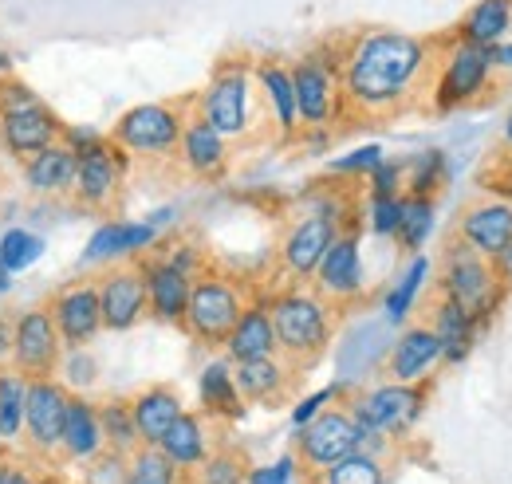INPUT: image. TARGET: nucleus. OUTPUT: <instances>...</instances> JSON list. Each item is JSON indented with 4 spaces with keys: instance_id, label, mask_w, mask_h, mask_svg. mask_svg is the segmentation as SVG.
I'll return each mask as SVG.
<instances>
[{
    "instance_id": "nucleus-21",
    "label": "nucleus",
    "mask_w": 512,
    "mask_h": 484,
    "mask_svg": "<svg viewBox=\"0 0 512 484\" xmlns=\"http://www.w3.org/2000/svg\"><path fill=\"white\" fill-rule=\"evenodd\" d=\"M442 363V347L438 335L430 331V323H410L386 351V378L390 382H426Z\"/></svg>"
},
{
    "instance_id": "nucleus-22",
    "label": "nucleus",
    "mask_w": 512,
    "mask_h": 484,
    "mask_svg": "<svg viewBox=\"0 0 512 484\" xmlns=\"http://www.w3.org/2000/svg\"><path fill=\"white\" fill-rule=\"evenodd\" d=\"M158 229L150 221H103L83 248V264H123L138 260L158 244Z\"/></svg>"
},
{
    "instance_id": "nucleus-19",
    "label": "nucleus",
    "mask_w": 512,
    "mask_h": 484,
    "mask_svg": "<svg viewBox=\"0 0 512 484\" xmlns=\"http://www.w3.org/2000/svg\"><path fill=\"white\" fill-rule=\"evenodd\" d=\"M95 288H99L103 331H130L146 319V284L138 264H107Z\"/></svg>"
},
{
    "instance_id": "nucleus-10",
    "label": "nucleus",
    "mask_w": 512,
    "mask_h": 484,
    "mask_svg": "<svg viewBox=\"0 0 512 484\" xmlns=\"http://www.w3.org/2000/svg\"><path fill=\"white\" fill-rule=\"evenodd\" d=\"M64 339L56 331V319L44 307H24L12 319V351H8V366L20 370L24 378H56L60 359H64Z\"/></svg>"
},
{
    "instance_id": "nucleus-18",
    "label": "nucleus",
    "mask_w": 512,
    "mask_h": 484,
    "mask_svg": "<svg viewBox=\"0 0 512 484\" xmlns=\"http://www.w3.org/2000/svg\"><path fill=\"white\" fill-rule=\"evenodd\" d=\"M343 229V221H335V217H327V213H304L300 221H292V229L284 233V241H280V268L292 276V280H312L316 276V268H320L323 252H327V244L335 241V233Z\"/></svg>"
},
{
    "instance_id": "nucleus-53",
    "label": "nucleus",
    "mask_w": 512,
    "mask_h": 484,
    "mask_svg": "<svg viewBox=\"0 0 512 484\" xmlns=\"http://www.w3.org/2000/svg\"><path fill=\"white\" fill-rule=\"evenodd\" d=\"M146 221H150V225H154V229L162 233V229H170V225L178 221V209H174V205H166V209H158V213H150Z\"/></svg>"
},
{
    "instance_id": "nucleus-49",
    "label": "nucleus",
    "mask_w": 512,
    "mask_h": 484,
    "mask_svg": "<svg viewBox=\"0 0 512 484\" xmlns=\"http://www.w3.org/2000/svg\"><path fill=\"white\" fill-rule=\"evenodd\" d=\"M107 134H99V130H91V126H64V134H60V142H67L75 154H83V150H91V146H99Z\"/></svg>"
},
{
    "instance_id": "nucleus-30",
    "label": "nucleus",
    "mask_w": 512,
    "mask_h": 484,
    "mask_svg": "<svg viewBox=\"0 0 512 484\" xmlns=\"http://www.w3.org/2000/svg\"><path fill=\"white\" fill-rule=\"evenodd\" d=\"M127 402H130V418H134V429H138L142 445H158V441L166 437V429L186 414L178 390H170V386H146V390H138Z\"/></svg>"
},
{
    "instance_id": "nucleus-43",
    "label": "nucleus",
    "mask_w": 512,
    "mask_h": 484,
    "mask_svg": "<svg viewBox=\"0 0 512 484\" xmlns=\"http://www.w3.org/2000/svg\"><path fill=\"white\" fill-rule=\"evenodd\" d=\"M56 378L64 382L71 394H79V390H87V386L99 378V363L91 359L87 347H67L64 359H60V370H56Z\"/></svg>"
},
{
    "instance_id": "nucleus-47",
    "label": "nucleus",
    "mask_w": 512,
    "mask_h": 484,
    "mask_svg": "<svg viewBox=\"0 0 512 484\" xmlns=\"http://www.w3.org/2000/svg\"><path fill=\"white\" fill-rule=\"evenodd\" d=\"M296 469H300V461H296V453H284L280 461H272V465H256L245 473V484H292L296 481Z\"/></svg>"
},
{
    "instance_id": "nucleus-61",
    "label": "nucleus",
    "mask_w": 512,
    "mask_h": 484,
    "mask_svg": "<svg viewBox=\"0 0 512 484\" xmlns=\"http://www.w3.org/2000/svg\"><path fill=\"white\" fill-rule=\"evenodd\" d=\"M0 319H4V311H0Z\"/></svg>"
},
{
    "instance_id": "nucleus-34",
    "label": "nucleus",
    "mask_w": 512,
    "mask_h": 484,
    "mask_svg": "<svg viewBox=\"0 0 512 484\" xmlns=\"http://www.w3.org/2000/svg\"><path fill=\"white\" fill-rule=\"evenodd\" d=\"M512 28V0H477L461 20V40L477 48H493Z\"/></svg>"
},
{
    "instance_id": "nucleus-35",
    "label": "nucleus",
    "mask_w": 512,
    "mask_h": 484,
    "mask_svg": "<svg viewBox=\"0 0 512 484\" xmlns=\"http://www.w3.org/2000/svg\"><path fill=\"white\" fill-rule=\"evenodd\" d=\"M24 406H28V378L12 366H0V441L8 449L24 437Z\"/></svg>"
},
{
    "instance_id": "nucleus-24",
    "label": "nucleus",
    "mask_w": 512,
    "mask_h": 484,
    "mask_svg": "<svg viewBox=\"0 0 512 484\" xmlns=\"http://www.w3.org/2000/svg\"><path fill=\"white\" fill-rule=\"evenodd\" d=\"M225 359L229 363H249V359H268V355H280L276 347V327H272V315H268V303L256 300L245 303V311L237 315L233 331L225 335Z\"/></svg>"
},
{
    "instance_id": "nucleus-37",
    "label": "nucleus",
    "mask_w": 512,
    "mask_h": 484,
    "mask_svg": "<svg viewBox=\"0 0 512 484\" xmlns=\"http://www.w3.org/2000/svg\"><path fill=\"white\" fill-rule=\"evenodd\" d=\"M402 193H414V197H438L442 185L449 182V162L442 150H422L414 158L402 162Z\"/></svg>"
},
{
    "instance_id": "nucleus-25",
    "label": "nucleus",
    "mask_w": 512,
    "mask_h": 484,
    "mask_svg": "<svg viewBox=\"0 0 512 484\" xmlns=\"http://www.w3.org/2000/svg\"><path fill=\"white\" fill-rule=\"evenodd\" d=\"M60 453H64L71 465H95L107 453L103 425H99V406L91 398H83V394H71V402H67Z\"/></svg>"
},
{
    "instance_id": "nucleus-11",
    "label": "nucleus",
    "mask_w": 512,
    "mask_h": 484,
    "mask_svg": "<svg viewBox=\"0 0 512 484\" xmlns=\"http://www.w3.org/2000/svg\"><path fill=\"white\" fill-rule=\"evenodd\" d=\"M359 453V422L351 418L347 406H327L320 418L296 429V461L312 477L331 469L335 461Z\"/></svg>"
},
{
    "instance_id": "nucleus-23",
    "label": "nucleus",
    "mask_w": 512,
    "mask_h": 484,
    "mask_svg": "<svg viewBox=\"0 0 512 484\" xmlns=\"http://www.w3.org/2000/svg\"><path fill=\"white\" fill-rule=\"evenodd\" d=\"M178 158L193 178H221L229 170V138L217 134L193 111V115H186L182 138H178Z\"/></svg>"
},
{
    "instance_id": "nucleus-44",
    "label": "nucleus",
    "mask_w": 512,
    "mask_h": 484,
    "mask_svg": "<svg viewBox=\"0 0 512 484\" xmlns=\"http://www.w3.org/2000/svg\"><path fill=\"white\" fill-rule=\"evenodd\" d=\"M402 221V197H367V233L394 241Z\"/></svg>"
},
{
    "instance_id": "nucleus-26",
    "label": "nucleus",
    "mask_w": 512,
    "mask_h": 484,
    "mask_svg": "<svg viewBox=\"0 0 512 484\" xmlns=\"http://www.w3.org/2000/svg\"><path fill=\"white\" fill-rule=\"evenodd\" d=\"M292 370L296 366L284 363L280 355H268V359L233 363V378H237V390H241L245 406H280L288 398Z\"/></svg>"
},
{
    "instance_id": "nucleus-42",
    "label": "nucleus",
    "mask_w": 512,
    "mask_h": 484,
    "mask_svg": "<svg viewBox=\"0 0 512 484\" xmlns=\"http://www.w3.org/2000/svg\"><path fill=\"white\" fill-rule=\"evenodd\" d=\"M245 461L237 457V453H229V449H221V453H209L197 469H193V484H245Z\"/></svg>"
},
{
    "instance_id": "nucleus-33",
    "label": "nucleus",
    "mask_w": 512,
    "mask_h": 484,
    "mask_svg": "<svg viewBox=\"0 0 512 484\" xmlns=\"http://www.w3.org/2000/svg\"><path fill=\"white\" fill-rule=\"evenodd\" d=\"M426 284H430V260H426L422 252H414V260L402 268V276L390 284V292H386V300H383V319L390 327H402V323L414 315L418 296L426 292Z\"/></svg>"
},
{
    "instance_id": "nucleus-32",
    "label": "nucleus",
    "mask_w": 512,
    "mask_h": 484,
    "mask_svg": "<svg viewBox=\"0 0 512 484\" xmlns=\"http://www.w3.org/2000/svg\"><path fill=\"white\" fill-rule=\"evenodd\" d=\"M158 449L182 469V473H193L209 453H213V441H209V425L201 414H182L178 422L166 429V437L158 441Z\"/></svg>"
},
{
    "instance_id": "nucleus-16",
    "label": "nucleus",
    "mask_w": 512,
    "mask_h": 484,
    "mask_svg": "<svg viewBox=\"0 0 512 484\" xmlns=\"http://www.w3.org/2000/svg\"><path fill=\"white\" fill-rule=\"evenodd\" d=\"M48 311L56 319V331L64 347H91L103 331V311H99V288L95 280H71L52 292Z\"/></svg>"
},
{
    "instance_id": "nucleus-36",
    "label": "nucleus",
    "mask_w": 512,
    "mask_h": 484,
    "mask_svg": "<svg viewBox=\"0 0 512 484\" xmlns=\"http://www.w3.org/2000/svg\"><path fill=\"white\" fill-rule=\"evenodd\" d=\"M434 221H438V201L434 197L402 193V221H398L394 241L402 244L406 252H422L426 241L434 237Z\"/></svg>"
},
{
    "instance_id": "nucleus-41",
    "label": "nucleus",
    "mask_w": 512,
    "mask_h": 484,
    "mask_svg": "<svg viewBox=\"0 0 512 484\" xmlns=\"http://www.w3.org/2000/svg\"><path fill=\"white\" fill-rule=\"evenodd\" d=\"M320 484H386V461L383 457H371V453H351L343 461H335L331 469H323Z\"/></svg>"
},
{
    "instance_id": "nucleus-51",
    "label": "nucleus",
    "mask_w": 512,
    "mask_h": 484,
    "mask_svg": "<svg viewBox=\"0 0 512 484\" xmlns=\"http://www.w3.org/2000/svg\"><path fill=\"white\" fill-rule=\"evenodd\" d=\"M493 268H497L501 284H505V288H512V244L505 248V252H501V256H497V260H493Z\"/></svg>"
},
{
    "instance_id": "nucleus-12",
    "label": "nucleus",
    "mask_w": 512,
    "mask_h": 484,
    "mask_svg": "<svg viewBox=\"0 0 512 484\" xmlns=\"http://www.w3.org/2000/svg\"><path fill=\"white\" fill-rule=\"evenodd\" d=\"M127 170H130V154L123 146H115L111 134H107L99 146H91V150L79 154L71 197L83 209H91V213H107L119 201V189H123Z\"/></svg>"
},
{
    "instance_id": "nucleus-58",
    "label": "nucleus",
    "mask_w": 512,
    "mask_h": 484,
    "mask_svg": "<svg viewBox=\"0 0 512 484\" xmlns=\"http://www.w3.org/2000/svg\"><path fill=\"white\" fill-rule=\"evenodd\" d=\"M505 146L512 150V111H509V119H505Z\"/></svg>"
},
{
    "instance_id": "nucleus-1",
    "label": "nucleus",
    "mask_w": 512,
    "mask_h": 484,
    "mask_svg": "<svg viewBox=\"0 0 512 484\" xmlns=\"http://www.w3.org/2000/svg\"><path fill=\"white\" fill-rule=\"evenodd\" d=\"M430 75V48L410 32L375 28L347 44L339 56L343 107L363 119H383L410 103Z\"/></svg>"
},
{
    "instance_id": "nucleus-52",
    "label": "nucleus",
    "mask_w": 512,
    "mask_h": 484,
    "mask_svg": "<svg viewBox=\"0 0 512 484\" xmlns=\"http://www.w3.org/2000/svg\"><path fill=\"white\" fill-rule=\"evenodd\" d=\"M485 52H489V63H493V67H512V44H505V40L493 44V48H485Z\"/></svg>"
},
{
    "instance_id": "nucleus-46",
    "label": "nucleus",
    "mask_w": 512,
    "mask_h": 484,
    "mask_svg": "<svg viewBox=\"0 0 512 484\" xmlns=\"http://www.w3.org/2000/svg\"><path fill=\"white\" fill-rule=\"evenodd\" d=\"M402 162L383 158L371 174H367V197H402Z\"/></svg>"
},
{
    "instance_id": "nucleus-40",
    "label": "nucleus",
    "mask_w": 512,
    "mask_h": 484,
    "mask_svg": "<svg viewBox=\"0 0 512 484\" xmlns=\"http://www.w3.org/2000/svg\"><path fill=\"white\" fill-rule=\"evenodd\" d=\"M44 248H48V241H44L40 233H32V229H24V225H12V229H4V237H0V264H4L12 276H20V272H28V268L44 256Z\"/></svg>"
},
{
    "instance_id": "nucleus-54",
    "label": "nucleus",
    "mask_w": 512,
    "mask_h": 484,
    "mask_svg": "<svg viewBox=\"0 0 512 484\" xmlns=\"http://www.w3.org/2000/svg\"><path fill=\"white\" fill-rule=\"evenodd\" d=\"M8 351H12V319L4 315V319H0V359H4V363H8Z\"/></svg>"
},
{
    "instance_id": "nucleus-29",
    "label": "nucleus",
    "mask_w": 512,
    "mask_h": 484,
    "mask_svg": "<svg viewBox=\"0 0 512 484\" xmlns=\"http://www.w3.org/2000/svg\"><path fill=\"white\" fill-rule=\"evenodd\" d=\"M197 402L205 410V418H221V422H241L245 418V398L237 390L233 378V363L229 359H213L201 366L197 374Z\"/></svg>"
},
{
    "instance_id": "nucleus-2",
    "label": "nucleus",
    "mask_w": 512,
    "mask_h": 484,
    "mask_svg": "<svg viewBox=\"0 0 512 484\" xmlns=\"http://www.w3.org/2000/svg\"><path fill=\"white\" fill-rule=\"evenodd\" d=\"M268 315L276 327L280 359L296 370L312 366L331 347L335 335V303H327L316 288H288L268 300Z\"/></svg>"
},
{
    "instance_id": "nucleus-7",
    "label": "nucleus",
    "mask_w": 512,
    "mask_h": 484,
    "mask_svg": "<svg viewBox=\"0 0 512 484\" xmlns=\"http://www.w3.org/2000/svg\"><path fill=\"white\" fill-rule=\"evenodd\" d=\"M241 311H245V292H241L237 280L201 272V276H193L190 303H186L182 327L190 331L197 343H205V347H221L225 335L233 331V323H237Z\"/></svg>"
},
{
    "instance_id": "nucleus-39",
    "label": "nucleus",
    "mask_w": 512,
    "mask_h": 484,
    "mask_svg": "<svg viewBox=\"0 0 512 484\" xmlns=\"http://www.w3.org/2000/svg\"><path fill=\"white\" fill-rule=\"evenodd\" d=\"M99 425H103V441H107V453H119V457H130L142 437L134 429V418H130V402L127 398H107L99 406Z\"/></svg>"
},
{
    "instance_id": "nucleus-15",
    "label": "nucleus",
    "mask_w": 512,
    "mask_h": 484,
    "mask_svg": "<svg viewBox=\"0 0 512 484\" xmlns=\"http://www.w3.org/2000/svg\"><path fill=\"white\" fill-rule=\"evenodd\" d=\"M312 284L327 303H355L367 292V268H363V248H359L355 229L335 233V241L327 244Z\"/></svg>"
},
{
    "instance_id": "nucleus-6",
    "label": "nucleus",
    "mask_w": 512,
    "mask_h": 484,
    "mask_svg": "<svg viewBox=\"0 0 512 484\" xmlns=\"http://www.w3.org/2000/svg\"><path fill=\"white\" fill-rule=\"evenodd\" d=\"M351 418L367 429H379L383 437L398 441L406 437L414 425L422 422L426 414V382H379V386H367L359 390L351 402H347Z\"/></svg>"
},
{
    "instance_id": "nucleus-60",
    "label": "nucleus",
    "mask_w": 512,
    "mask_h": 484,
    "mask_svg": "<svg viewBox=\"0 0 512 484\" xmlns=\"http://www.w3.org/2000/svg\"><path fill=\"white\" fill-rule=\"evenodd\" d=\"M308 484H320V481H308Z\"/></svg>"
},
{
    "instance_id": "nucleus-13",
    "label": "nucleus",
    "mask_w": 512,
    "mask_h": 484,
    "mask_svg": "<svg viewBox=\"0 0 512 484\" xmlns=\"http://www.w3.org/2000/svg\"><path fill=\"white\" fill-rule=\"evenodd\" d=\"M67 390L60 378H28V406H24V445L36 457H56L60 441H64L67 422Z\"/></svg>"
},
{
    "instance_id": "nucleus-20",
    "label": "nucleus",
    "mask_w": 512,
    "mask_h": 484,
    "mask_svg": "<svg viewBox=\"0 0 512 484\" xmlns=\"http://www.w3.org/2000/svg\"><path fill=\"white\" fill-rule=\"evenodd\" d=\"M457 241L469 244L473 252H481L489 260H497L512 244V205L505 197H489V201L469 205L457 221Z\"/></svg>"
},
{
    "instance_id": "nucleus-14",
    "label": "nucleus",
    "mask_w": 512,
    "mask_h": 484,
    "mask_svg": "<svg viewBox=\"0 0 512 484\" xmlns=\"http://www.w3.org/2000/svg\"><path fill=\"white\" fill-rule=\"evenodd\" d=\"M489 52L477 48V44H465L457 40L442 60V71L434 79V111H457V107H469L485 87H489Z\"/></svg>"
},
{
    "instance_id": "nucleus-28",
    "label": "nucleus",
    "mask_w": 512,
    "mask_h": 484,
    "mask_svg": "<svg viewBox=\"0 0 512 484\" xmlns=\"http://www.w3.org/2000/svg\"><path fill=\"white\" fill-rule=\"evenodd\" d=\"M75 166H79V154L67 142H52V146L36 150L32 158H24L20 174H24V185L32 193L60 197V193H71V185H75Z\"/></svg>"
},
{
    "instance_id": "nucleus-17",
    "label": "nucleus",
    "mask_w": 512,
    "mask_h": 484,
    "mask_svg": "<svg viewBox=\"0 0 512 484\" xmlns=\"http://www.w3.org/2000/svg\"><path fill=\"white\" fill-rule=\"evenodd\" d=\"M134 264H138L142 284H146V315H154L158 323H178L182 327V315H186L193 288L190 272L178 268L166 252H154V256L134 260Z\"/></svg>"
},
{
    "instance_id": "nucleus-56",
    "label": "nucleus",
    "mask_w": 512,
    "mask_h": 484,
    "mask_svg": "<svg viewBox=\"0 0 512 484\" xmlns=\"http://www.w3.org/2000/svg\"><path fill=\"white\" fill-rule=\"evenodd\" d=\"M8 75H12V60H8V52H4V48H0V83H4V79H8Z\"/></svg>"
},
{
    "instance_id": "nucleus-48",
    "label": "nucleus",
    "mask_w": 512,
    "mask_h": 484,
    "mask_svg": "<svg viewBox=\"0 0 512 484\" xmlns=\"http://www.w3.org/2000/svg\"><path fill=\"white\" fill-rule=\"evenodd\" d=\"M343 386H323V390H316V394H308V398H300L296 406H292V414H288V422H292V429H300V425H308L312 418H320L323 410L335 402V394H339Z\"/></svg>"
},
{
    "instance_id": "nucleus-4",
    "label": "nucleus",
    "mask_w": 512,
    "mask_h": 484,
    "mask_svg": "<svg viewBox=\"0 0 512 484\" xmlns=\"http://www.w3.org/2000/svg\"><path fill=\"white\" fill-rule=\"evenodd\" d=\"M442 296L465 307L481 327L497 315V307L505 300V284L493 268L489 256L473 252L469 244H449L442 256Z\"/></svg>"
},
{
    "instance_id": "nucleus-8",
    "label": "nucleus",
    "mask_w": 512,
    "mask_h": 484,
    "mask_svg": "<svg viewBox=\"0 0 512 484\" xmlns=\"http://www.w3.org/2000/svg\"><path fill=\"white\" fill-rule=\"evenodd\" d=\"M186 126V111L174 103H138L111 126V142L130 158H170L178 154V138Z\"/></svg>"
},
{
    "instance_id": "nucleus-50",
    "label": "nucleus",
    "mask_w": 512,
    "mask_h": 484,
    "mask_svg": "<svg viewBox=\"0 0 512 484\" xmlns=\"http://www.w3.org/2000/svg\"><path fill=\"white\" fill-rule=\"evenodd\" d=\"M0 484H40V477L24 465V461H16V457H0Z\"/></svg>"
},
{
    "instance_id": "nucleus-38",
    "label": "nucleus",
    "mask_w": 512,
    "mask_h": 484,
    "mask_svg": "<svg viewBox=\"0 0 512 484\" xmlns=\"http://www.w3.org/2000/svg\"><path fill=\"white\" fill-rule=\"evenodd\" d=\"M182 469L158 449V445H138L123 465V481L119 484H182Z\"/></svg>"
},
{
    "instance_id": "nucleus-59",
    "label": "nucleus",
    "mask_w": 512,
    "mask_h": 484,
    "mask_svg": "<svg viewBox=\"0 0 512 484\" xmlns=\"http://www.w3.org/2000/svg\"><path fill=\"white\" fill-rule=\"evenodd\" d=\"M4 453H8V445H4V441H0V457H4Z\"/></svg>"
},
{
    "instance_id": "nucleus-45",
    "label": "nucleus",
    "mask_w": 512,
    "mask_h": 484,
    "mask_svg": "<svg viewBox=\"0 0 512 484\" xmlns=\"http://www.w3.org/2000/svg\"><path fill=\"white\" fill-rule=\"evenodd\" d=\"M383 146H359V150H351L347 158H335V162H327V174L331 178H367L379 162H383Z\"/></svg>"
},
{
    "instance_id": "nucleus-55",
    "label": "nucleus",
    "mask_w": 512,
    "mask_h": 484,
    "mask_svg": "<svg viewBox=\"0 0 512 484\" xmlns=\"http://www.w3.org/2000/svg\"><path fill=\"white\" fill-rule=\"evenodd\" d=\"M8 292H12V272H8L4 264H0V300H4Z\"/></svg>"
},
{
    "instance_id": "nucleus-57",
    "label": "nucleus",
    "mask_w": 512,
    "mask_h": 484,
    "mask_svg": "<svg viewBox=\"0 0 512 484\" xmlns=\"http://www.w3.org/2000/svg\"><path fill=\"white\" fill-rule=\"evenodd\" d=\"M501 197L512 205V174H505V178H501Z\"/></svg>"
},
{
    "instance_id": "nucleus-9",
    "label": "nucleus",
    "mask_w": 512,
    "mask_h": 484,
    "mask_svg": "<svg viewBox=\"0 0 512 484\" xmlns=\"http://www.w3.org/2000/svg\"><path fill=\"white\" fill-rule=\"evenodd\" d=\"M292 91H296V115L308 130H327L339 119L343 107V83H339V60H327L312 52L292 63Z\"/></svg>"
},
{
    "instance_id": "nucleus-27",
    "label": "nucleus",
    "mask_w": 512,
    "mask_h": 484,
    "mask_svg": "<svg viewBox=\"0 0 512 484\" xmlns=\"http://www.w3.org/2000/svg\"><path fill=\"white\" fill-rule=\"evenodd\" d=\"M253 83L260 87V103L272 115V126L280 130V138H292L300 130L296 91H292V67L280 60H260L253 67Z\"/></svg>"
},
{
    "instance_id": "nucleus-5",
    "label": "nucleus",
    "mask_w": 512,
    "mask_h": 484,
    "mask_svg": "<svg viewBox=\"0 0 512 484\" xmlns=\"http://www.w3.org/2000/svg\"><path fill=\"white\" fill-rule=\"evenodd\" d=\"M253 67L245 60H229L213 71L205 91L197 95V115L229 142L253 130Z\"/></svg>"
},
{
    "instance_id": "nucleus-31",
    "label": "nucleus",
    "mask_w": 512,
    "mask_h": 484,
    "mask_svg": "<svg viewBox=\"0 0 512 484\" xmlns=\"http://www.w3.org/2000/svg\"><path fill=\"white\" fill-rule=\"evenodd\" d=\"M430 331L438 335V347H442V363L457 366L465 363L469 355H473V347H477V331H481V323L465 311V307H457L453 300H442L434 303V315H430Z\"/></svg>"
},
{
    "instance_id": "nucleus-3",
    "label": "nucleus",
    "mask_w": 512,
    "mask_h": 484,
    "mask_svg": "<svg viewBox=\"0 0 512 484\" xmlns=\"http://www.w3.org/2000/svg\"><path fill=\"white\" fill-rule=\"evenodd\" d=\"M64 122L56 119V111L20 79H4L0 83V142L12 158H32L36 150L60 142Z\"/></svg>"
}]
</instances>
